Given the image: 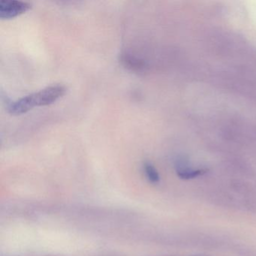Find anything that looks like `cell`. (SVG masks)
<instances>
[{
	"mask_svg": "<svg viewBox=\"0 0 256 256\" xmlns=\"http://www.w3.org/2000/svg\"><path fill=\"white\" fill-rule=\"evenodd\" d=\"M143 168L144 172L150 182L154 184H158L160 182V174L152 163L149 162L144 163Z\"/></svg>",
	"mask_w": 256,
	"mask_h": 256,
	"instance_id": "cell-5",
	"label": "cell"
},
{
	"mask_svg": "<svg viewBox=\"0 0 256 256\" xmlns=\"http://www.w3.org/2000/svg\"></svg>",
	"mask_w": 256,
	"mask_h": 256,
	"instance_id": "cell-6",
	"label": "cell"
},
{
	"mask_svg": "<svg viewBox=\"0 0 256 256\" xmlns=\"http://www.w3.org/2000/svg\"><path fill=\"white\" fill-rule=\"evenodd\" d=\"M121 64L124 66V67L131 70L133 72H140L145 70L144 62L142 60L138 58L137 56H133L130 54H124L121 56Z\"/></svg>",
	"mask_w": 256,
	"mask_h": 256,
	"instance_id": "cell-3",
	"label": "cell"
},
{
	"mask_svg": "<svg viewBox=\"0 0 256 256\" xmlns=\"http://www.w3.org/2000/svg\"><path fill=\"white\" fill-rule=\"evenodd\" d=\"M31 4L22 1L2 0L0 2V18L2 20L14 18L28 12Z\"/></svg>",
	"mask_w": 256,
	"mask_h": 256,
	"instance_id": "cell-2",
	"label": "cell"
},
{
	"mask_svg": "<svg viewBox=\"0 0 256 256\" xmlns=\"http://www.w3.org/2000/svg\"><path fill=\"white\" fill-rule=\"evenodd\" d=\"M66 89L60 84L52 85L37 92L30 94L8 106V110L12 115L28 113L34 108L47 106L54 103L65 94Z\"/></svg>",
	"mask_w": 256,
	"mask_h": 256,
	"instance_id": "cell-1",
	"label": "cell"
},
{
	"mask_svg": "<svg viewBox=\"0 0 256 256\" xmlns=\"http://www.w3.org/2000/svg\"><path fill=\"white\" fill-rule=\"evenodd\" d=\"M203 169H193L185 166H178L176 168V174L181 179L190 180L198 178L205 173Z\"/></svg>",
	"mask_w": 256,
	"mask_h": 256,
	"instance_id": "cell-4",
	"label": "cell"
}]
</instances>
